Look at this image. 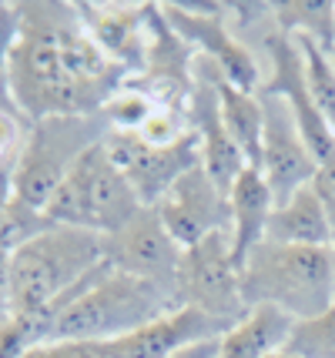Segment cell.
I'll return each mask as SVG.
<instances>
[{
	"mask_svg": "<svg viewBox=\"0 0 335 358\" xmlns=\"http://www.w3.org/2000/svg\"><path fill=\"white\" fill-rule=\"evenodd\" d=\"M285 352L295 358H335V305L312 318H299Z\"/></svg>",
	"mask_w": 335,
	"mask_h": 358,
	"instance_id": "44dd1931",
	"label": "cell"
},
{
	"mask_svg": "<svg viewBox=\"0 0 335 358\" xmlns=\"http://www.w3.org/2000/svg\"><path fill=\"white\" fill-rule=\"evenodd\" d=\"M295 44L302 50L305 80H308L312 101H315L319 114L325 117V124L332 127V134H335V64H332V54L322 50L319 44H312V41H295Z\"/></svg>",
	"mask_w": 335,
	"mask_h": 358,
	"instance_id": "ffe728a7",
	"label": "cell"
},
{
	"mask_svg": "<svg viewBox=\"0 0 335 358\" xmlns=\"http://www.w3.org/2000/svg\"><path fill=\"white\" fill-rule=\"evenodd\" d=\"M238 275L245 308L271 305L299 322L335 305L332 248H299V245L262 241L245 258Z\"/></svg>",
	"mask_w": 335,
	"mask_h": 358,
	"instance_id": "277c9868",
	"label": "cell"
},
{
	"mask_svg": "<svg viewBox=\"0 0 335 358\" xmlns=\"http://www.w3.org/2000/svg\"><path fill=\"white\" fill-rule=\"evenodd\" d=\"M218 108L228 138L235 141L248 168L262 164V138H265V108L262 97L252 91H241L231 80L218 74Z\"/></svg>",
	"mask_w": 335,
	"mask_h": 358,
	"instance_id": "ac0fdd59",
	"label": "cell"
},
{
	"mask_svg": "<svg viewBox=\"0 0 335 358\" xmlns=\"http://www.w3.org/2000/svg\"><path fill=\"white\" fill-rule=\"evenodd\" d=\"M228 208H231V228H228L231 258L241 268L245 258L265 241V228L275 211V194H271L265 174L258 168H245L228 191Z\"/></svg>",
	"mask_w": 335,
	"mask_h": 358,
	"instance_id": "9a60e30c",
	"label": "cell"
},
{
	"mask_svg": "<svg viewBox=\"0 0 335 358\" xmlns=\"http://www.w3.org/2000/svg\"><path fill=\"white\" fill-rule=\"evenodd\" d=\"M101 144H104L108 157L117 164V171L131 181L144 208H155L181 174L201 164V144L192 127L185 138H178L175 144H161V148L148 144L138 131H114L111 127Z\"/></svg>",
	"mask_w": 335,
	"mask_h": 358,
	"instance_id": "ba28073f",
	"label": "cell"
},
{
	"mask_svg": "<svg viewBox=\"0 0 335 358\" xmlns=\"http://www.w3.org/2000/svg\"><path fill=\"white\" fill-rule=\"evenodd\" d=\"M24 358H114L108 342H44Z\"/></svg>",
	"mask_w": 335,
	"mask_h": 358,
	"instance_id": "603a6c76",
	"label": "cell"
},
{
	"mask_svg": "<svg viewBox=\"0 0 335 358\" xmlns=\"http://www.w3.org/2000/svg\"><path fill=\"white\" fill-rule=\"evenodd\" d=\"M155 211L181 248H192L211 234H228L231 228L228 194L218 191V185L208 178L201 164L181 174L171 185V191L155 204Z\"/></svg>",
	"mask_w": 335,
	"mask_h": 358,
	"instance_id": "8fae6325",
	"label": "cell"
},
{
	"mask_svg": "<svg viewBox=\"0 0 335 358\" xmlns=\"http://www.w3.org/2000/svg\"><path fill=\"white\" fill-rule=\"evenodd\" d=\"M218 342H222V338L188 345V348H181V352H175V355H168V358H218Z\"/></svg>",
	"mask_w": 335,
	"mask_h": 358,
	"instance_id": "d4e9b609",
	"label": "cell"
},
{
	"mask_svg": "<svg viewBox=\"0 0 335 358\" xmlns=\"http://www.w3.org/2000/svg\"><path fill=\"white\" fill-rule=\"evenodd\" d=\"M262 108H265V138H262V164L258 171L265 174L275 204L288 201L295 191H302L315 181L319 161L308 151L302 131L295 124V114L278 94L258 91Z\"/></svg>",
	"mask_w": 335,
	"mask_h": 358,
	"instance_id": "30bf717a",
	"label": "cell"
},
{
	"mask_svg": "<svg viewBox=\"0 0 335 358\" xmlns=\"http://www.w3.org/2000/svg\"><path fill=\"white\" fill-rule=\"evenodd\" d=\"M3 94H0V164H17V157H20V151H24V141H27L31 124L24 127V114L17 110L14 101L7 104Z\"/></svg>",
	"mask_w": 335,
	"mask_h": 358,
	"instance_id": "7402d4cb",
	"label": "cell"
},
{
	"mask_svg": "<svg viewBox=\"0 0 335 358\" xmlns=\"http://www.w3.org/2000/svg\"><path fill=\"white\" fill-rule=\"evenodd\" d=\"M295 318L271 305H255L228 328L218 342V358H269L285 352Z\"/></svg>",
	"mask_w": 335,
	"mask_h": 358,
	"instance_id": "e0dca14e",
	"label": "cell"
},
{
	"mask_svg": "<svg viewBox=\"0 0 335 358\" xmlns=\"http://www.w3.org/2000/svg\"><path fill=\"white\" fill-rule=\"evenodd\" d=\"M144 211L141 198L124 174L117 171L104 144H94L87 155L71 168L61 187L50 194L44 218L50 224H67V228H84L94 234H114L128 221H134Z\"/></svg>",
	"mask_w": 335,
	"mask_h": 358,
	"instance_id": "5b68a950",
	"label": "cell"
},
{
	"mask_svg": "<svg viewBox=\"0 0 335 358\" xmlns=\"http://www.w3.org/2000/svg\"><path fill=\"white\" fill-rule=\"evenodd\" d=\"M175 308L181 305L171 288L104 262L37 318L48 328V342H111Z\"/></svg>",
	"mask_w": 335,
	"mask_h": 358,
	"instance_id": "7a4b0ae2",
	"label": "cell"
},
{
	"mask_svg": "<svg viewBox=\"0 0 335 358\" xmlns=\"http://www.w3.org/2000/svg\"><path fill=\"white\" fill-rule=\"evenodd\" d=\"M275 27L292 41H312L322 50H335V0H285L269 3Z\"/></svg>",
	"mask_w": 335,
	"mask_h": 358,
	"instance_id": "d6986e66",
	"label": "cell"
},
{
	"mask_svg": "<svg viewBox=\"0 0 335 358\" xmlns=\"http://www.w3.org/2000/svg\"><path fill=\"white\" fill-rule=\"evenodd\" d=\"M175 295L181 305L198 308L208 318H218L228 328L248 312L245 298H241V275L235 258H231L228 234H211L205 241L185 248L175 281Z\"/></svg>",
	"mask_w": 335,
	"mask_h": 358,
	"instance_id": "52a82bcc",
	"label": "cell"
},
{
	"mask_svg": "<svg viewBox=\"0 0 335 358\" xmlns=\"http://www.w3.org/2000/svg\"><path fill=\"white\" fill-rule=\"evenodd\" d=\"M332 64H335V50H332Z\"/></svg>",
	"mask_w": 335,
	"mask_h": 358,
	"instance_id": "4316f807",
	"label": "cell"
},
{
	"mask_svg": "<svg viewBox=\"0 0 335 358\" xmlns=\"http://www.w3.org/2000/svg\"><path fill=\"white\" fill-rule=\"evenodd\" d=\"M161 17L171 31L185 41L188 47H198L201 57L211 61L222 71L224 80H231L241 91H262V64L248 50V44H241L235 31L224 24V17L218 14V7H185V3H158Z\"/></svg>",
	"mask_w": 335,
	"mask_h": 358,
	"instance_id": "9c48e42d",
	"label": "cell"
},
{
	"mask_svg": "<svg viewBox=\"0 0 335 358\" xmlns=\"http://www.w3.org/2000/svg\"><path fill=\"white\" fill-rule=\"evenodd\" d=\"M269 57H271V78L262 84V91L278 94L288 108H292L295 124H299L308 151L315 155L319 164L335 161V134H332V127L325 124V117L319 114L315 101H312L299 44H295L288 34H282L275 27V31L269 34Z\"/></svg>",
	"mask_w": 335,
	"mask_h": 358,
	"instance_id": "4fadbf2b",
	"label": "cell"
},
{
	"mask_svg": "<svg viewBox=\"0 0 335 358\" xmlns=\"http://www.w3.org/2000/svg\"><path fill=\"white\" fill-rule=\"evenodd\" d=\"M312 187H315L322 208H325V218H329V228H332V251H335V161L319 164V174H315Z\"/></svg>",
	"mask_w": 335,
	"mask_h": 358,
	"instance_id": "cb8c5ba5",
	"label": "cell"
},
{
	"mask_svg": "<svg viewBox=\"0 0 335 358\" xmlns=\"http://www.w3.org/2000/svg\"><path fill=\"white\" fill-rule=\"evenodd\" d=\"M97 265H104V234L67 224L44 228L10 255V315H44Z\"/></svg>",
	"mask_w": 335,
	"mask_h": 358,
	"instance_id": "3957f363",
	"label": "cell"
},
{
	"mask_svg": "<svg viewBox=\"0 0 335 358\" xmlns=\"http://www.w3.org/2000/svg\"><path fill=\"white\" fill-rule=\"evenodd\" d=\"M124 74L84 27L74 3H17L7 94L31 124L61 114H101L124 87Z\"/></svg>",
	"mask_w": 335,
	"mask_h": 358,
	"instance_id": "6da1fadb",
	"label": "cell"
},
{
	"mask_svg": "<svg viewBox=\"0 0 335 358\" xmlns=\"http://www.w3.org/2000/svg\"><path fill=\"white\" fill-rule=\"evenodd\" d=\"M269 358H295V355H288V352H275V355H269Z\"/></svg>",
	"mask_w": 335,
	"mask_h": 358,
	"instance_id": "484cf974",
	"label": "cell"
},
{
	"mask_svg": "<svg viewBox=\"0 0 335 358\" xmlns=\"http://www.w3.org/2000/svg\"><path fill=\"white\" fill-rule=\"evenodd\" d=\"M0 17H3V14H0Z\"/></svg>",
	"mask_w": 335,
	"mask_h": 358,
	"instance_id": "83f0119b",
	"label": "cell"
},
{
	"mask_svg": "<svg viewBox=\"0 0 335 358\" xmlns=\"http://www.w3.org/2000/svg\"><path fill=\"white\" fill-rule=\"evenodd\" d=\"M265 241L271 245H299V248H332V228L325 218L315 187L295 191L288 201L275 204L265 228Z\"/></svg>",
	"mask_w": 335,
	"mask_h": 358,
	"instance_id": "2e32d148",
	"label": "cell"
},
{
	"mask_svg": "<svg viewBox=\"0 0 335 358\" xmlns=\"http://www.w3.org/2000/svg\"><path fill=\"white\" fill-rule=\"evenodd\" d=\"M80 20L91 31L101 50L117 61L124 71L144 67L148 37H151V3L144 7H94L80 3Z\"/></svg>",
	"mask_w": 335,
	"mask_h": 358,
	"instance_id": "5bb4252c",
	"label": "cell"
},
{
	"mask_svg": "<svg viewBox=\"0 0 335 358\" xmlns=\"http://www.w3.org/2000/svg\"><path fill=\"white\" fill-rule=\"evenodd\" d=\"M108 131L111 124L104 121V114H84V117L61 114V117L34 121L24 141V151L17 157L14 201L44 215L50 194L61 187L80 155L101 144Z\"/></svg>",
	"mask_w": 335,
	"mask_h": 358,
	"instance_id": "8992f818",
	"label": "cell"
},
{
	"mask_svg": "<svg viewBox=\"0 0 335 358\" xmlns=\"http://www.w3.org/2000/svg\"><path fill=\"white\" fill-rule=\"evenodd\" d=\"M181 255H185V248L168 234L155 208H144L121 231L104 238V262L108 265L117 271H128V275H138V278L158 281L171 292H175L178 281Z\"/></svg>",
	"mask_w": 335,
	"mask_h": 358,
	"instance_id": "7c38bea8",
	"label": "cell"
}]
</instances>
